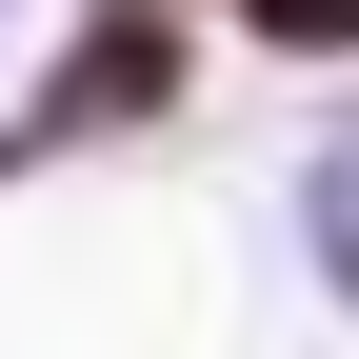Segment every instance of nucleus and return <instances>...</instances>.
Masks as SVG:
<instances>
[{
  "instance_id": "obj_2",
  "label": "nucleus",
  "mask_w": 359,
  "mask_h": 359,
  "mask_svg": "<svg viewBox=\"0 0 359 359\" xmlns=\"http://www.w3.org/2000/svg\"><path fill=\"white\" fill-rule=\"evenodd\" d=\"M259 40H299V60H359V0H240Z\"/></svg>"
},
{
  "instance_id": "obj_1",
  "label": "nucleus",
  "mask_w": 359,
  "mask_h": 359,
  "mask_svg": "<svg viewBox=\"0 0 359 359\" xmlns=\"http://www.w3.org/2000/svg\"><path fill=\"white\" fill-rule=\"evenodd\" d=\"M140 100H160V20H100L60 60V120H140Z\"/></svg>"
}]
</instances>
